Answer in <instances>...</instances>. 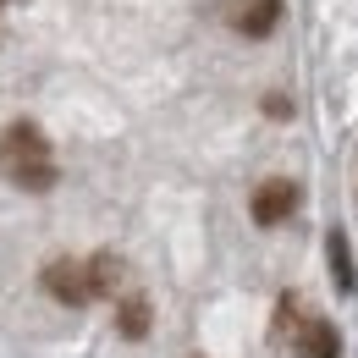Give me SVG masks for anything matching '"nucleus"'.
Listing matches in <instances>:
<instances>
[{
    "instance_id": "nucleus-1",
    "label": "nucleus",
    "mask_w": 358,
    "mask_h": 358,
    "mask_svg": "<svg viewBox=\"0 0 358 358\" xmlns=\"http://www.w3.org/2000/svg\"><path fill=\"white\" fill-rule=\"evenodd\" d=\"M34 160H50V138L39 122H11L0 133V171H17V166H34Z\"/></svg>"
},
{
    "instance_id": "nucleus-2",
    "label": "nucleus",
    "mask_w": 358,
    "mask_h": 358,
    "mask_svg": "<svg viewBox=\"0 0 358 358\" xmlns=\"http://www.w3.org/2000/svg\"><path fill=\"white\" fill-rule=\"evenodd\" d=\"M248 210H254V221H259V226H281L292 210H298V182L270 177L265 187L254 193V204H248Z\"/></svg>"
},
{
    "instance_id": "nucleus-3",
    "label": "nucleus",
    "mask_w": 358,
    "mask_h": 358,
    "mask_svg": "<svg viewBox=\"0 0 358 358\" xmlns=\"http://www.w3.org/2000/svg\"><path fill=\"white\" fill-rule=\"evenodd\" d=\"M281 22V0H231V28L248 39H270Z\"/></svg>"
},
{
    "instance_id": "nucleus-4",
    "label": "nucleus",
    "mask_w": 358,
    "mask_h": 358,
    "mask_svg": "<svg viewBox=\"0 0 358 358\" xmlns=\"http://www.w3.org/2000/svg\"><path fill=\"white\" fill-rule=\"evenodd\" d=\"M45 292L55 298V303H66V309L89 303V287H83V265H72V259H50V265H45Z\"/></svg>"
},
{
    "instance_id": "nucleus-5",
    "label": "nucleus",
    "mask_w": 358,
    "mask_h": 358,
    "mask_svg": "<svg viewBox=\"0 0 358 358\" xmlns=\"http://www.w3.org/2000/svg\"><path fill=\"white\" fill-rule=\"evenodd\" d=\"M149 325H155V309H149V298H143V292L116 298V336H122V342H143V336H149Z\"/></svg>"
},
{
    "instance_id": "nucleus-6",
    "label": "nucleus",
    "mask_w": 358,
    "mask_h": 358,
    "mask_svg": "<svg viewBox=\"0 0 358 358\" xmlns=\"http://www.w3.org/2000/svg\"><path fill=\"white\" fill-rule=\"evenodd\" d=\"M83 287H89V298H116V287H122V259H116V248H99L89 265H83Z\"/></svg>"
},
{
    "instance_id": "nucleus-7",
    "label": "nucleus",
    "mask_w": 358,
    "mask_h": 358,
    "mask_svg": "<svg viewBox=\"0 0 358 358\" xmlns=\"http://www.w3.org/2000/svg\"><path fill=\"white\" fill-rule=\"evenodd\" d=\"M336 353H342V342H336V325L331 320H309L298 331V358H336Z\"/></svg>"
},
{
    "instance_id": "nucleus-8",
    "label": "nucleus",
    "mask_w": 358,
    "mask_h": 358,
    "mask_svg": "<svg viewBox=\"0 0 358 358\" xmlns=\"http://www.w3.org/2000/svg\"><path fill=\"white\" fill-rule=\"evenodd\" d=\"M325 259H331L336 287H342V292H353V287H358V270H353V248H348V237H342V231H331V237H325Z\"/></svg>"
},
{
    "instance_id": "nucleus-9",
    "label": "nucleus",
    "mask_w": 358,
    "mask_h": 358,
    "mask_svg": "<svg viewBox=\"0 0 358 358\" xmlns=\"http://www.w3.org/2000/svg\"><path fill=\"white\" fill-rule=\"evenodd\" d=\"M6 177L17 182L22 193H50V187L61 182V171H55V160H34V166H17V171H6Z\"/></svg>"
},
{
    "instance_id": "nucleus-10",
    "label": "nucleus",
    "mask_w": 358,
    "mask_h": 358,
    "mask_svg": "<svg viewBox=\"0 0 358 358\" xmlns=\"http://www.w3.org/2000/svg\"><path fill=\"white\" fill-rule=\"evenodd\" d=\"M265 116L270 122H292V99L287 94H265Z\"/></svg>"
}]
</instances>
